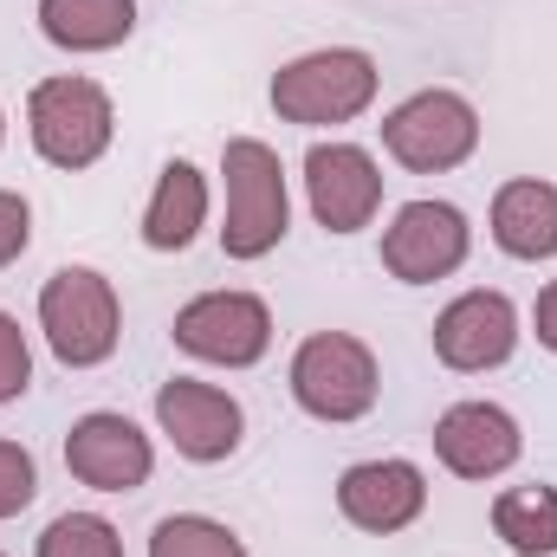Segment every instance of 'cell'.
I'll return each instance as SVG.
<instances>
[{
    "label": "cell",
    "instance_id": "14",
    "mask_svg": "<svg viewBox=\"0 0 557 557\" xmlns=\"http://www.w3.org/2000/svg\"><path fill=\"white\" fill-rule=\"evenodd\" d=\"M434 454L460 480H493V473H506L525 454V434L499 403H454L434 421Z\"/></svg>",
    "mask_w": 557,
    "mask_h": 557
},
{
    "label": "cell",
    "instance_id": "22",
    "mask_svg": "<svg viewBox=\"0 0 557 557\" xmlns=\"http://www.w3.org/2000/svg\"><path fill=\"white\" fill-rule=\"evenodd\" d=\"M33 383V350H26V331L0 311V403H20Z\"/></svg>",
    "mask_w": 557,
    "mask_h": 557
},
{
    "label": "cell",
    "instance_id": "25",
    "mask_svg": "<svg viewBox=\"0 0 557 557\" xmlns=\"http://www.w3.org/2000/svg\"><path fill=\"white\" fill-rule=\"evenodd\" d=\"M0 137H7V117H0Z\"/></svg>",
    "mask_w": 557,
    "mask_h": 557
},
{
    "label": "cell",
    "instance_id": "9",
    "mask_svg": "<svg viewBox=\"0 0 557 557\" xmlns=\"http://www.w3.org/2000/svg\"><path fill=\"white\" fill-rule=\"evenodd\" d=\"M305 195H311V214L324 234H363L383 208V169L357 143H311Z\"/></svg>",
    "mask_w": 557,
    "mask_h": 557
},
{
    "label": "cell",
    "instance_id": "7",
    "mask_svg": "<svg viewBox=\"0 0 557 557\" xmlns=\"http://www.w3.org/2000/svg\"><path fill=\"white\" fill-rule=\"evenodd\" d=\"M175 344L221 370H253L273 350V311L260 292H201L175 311Z\"/></svg>",
    "mask_w": 557,
    "mask_h": 557
},
{
    "label": "cell",
    "instance_id": "1",
    "mask_svg": "<svg viewBox=\"0 0 557 557\" xmlns=\"http://www.w3.org/2000/svg\"><path fill=\"white\" fill-rule=\"evenodd\" d=\"M221 182H227L221 253L227 260H267L292 227V195H285L278 149L260 137H227L221 143Z\"/></svg>",
    "mask_w": 557,
    "mask_h": 557
},
{
    "label": "cell",
    "instance_id": "13",
    "mask_svg": "<svg viewBox=\"0 0 557 557\" xmlns=\"http://www.w3.org/2000/svg\"><path fill=\"white\" fill-rule=\"evenodd\" d=\"M421 506H428V480H421L416 460H357L337 480V512L357 532H376V539L416 525Z\"/></svg>",
    "mask_w": 557,
    "mask_h": 557
},
{
    "label": "cell",
    "instance_id": "3",
    "mask_svg": "<svg viewBox=\"0 0 557 557\" xmlns=\"http://www.w3.org/2000/svg\"><path fill=\"white\" fill-rule=\"evenodd\" d=\"M39 331L52 344V357L65 370H98L111 363L117 337H124V305L117 285L91 267H59L39 285Z\"/></svg>",
    "mask_w": 557,
    "mask_h": 557
},
{
    "label": "cell",
    "instance_id": "15",
    "mask_svg": "<svg viewBox=\"0 0 557 557\" xmlns=\"http://www.w3.org/2000/svg\"><path fill=\"white\" fill-rule=\"evenodd\" d=\"M493 240L512 260H552L557 253V182L545 175H519L493 195Z\"/></svg>",
    "mask_w": 557,
    "mask_h": 557
},
{
    "label": "cell",
    "instance_id": "12",
    "mask_svg": "<svg viewBox=\"0 0 557 557\" xmlns=\"http://www.w3.org/2000/svg\"><path fill=\"white\" fill-rule=\"evenodd\" d=\"M65 467H72V480H85L98 493H137L149 480V467H156V447L131 416L91 409L65 434Z\"/></svg>",
    "mask_w": 557,
    "mask_h": 557
},
{
    "label": "cell",
    "instance_id": "18",
    "mask_svg": "<svg viewBox=\"0 0 557 557\" xmlns=\"http://www.w3.org/2000/svg\"><path fill=\"white\" fill-rule=\"evenodd\" d=\"M493 532L512 557H552L557 552V486H512L493 499Z\"/></svg>",
    "mask_w": 557,
    "mask_h": 557
},
{
    "label": "cell",
    "instance_id": "10",
    "mask_svg": "<svg viewBox=\"0 0 557 557\" xmlns=\"http://www.w3.org/2000/svg\"><path fill=\"white\" fill-rule=\"evenodd\" d=\"M156 428L169 434V447H175L182 460L214 467V460H227V454L240 447L247 416H240V403H234L227 389L195 383V376H175V383L156 389Z\"/></svg>",
    "mask_w": 557,
    "mask_h": 557
},
{
    "label": "cell",
    "instance_id": "4",
    "mask_svg": "<svg viewBox=\"0 0 557 557\" xmlns=\"http://www.w3.org/2000/svg\"><path fill=\"white\" fill-rule=\"evenodd\" d=\"M26 131L33 149L52 162V169H91L111 137H117V111H111V91L91 85V78H39L33 98H26Z\"/></svg>",
    "mask_w": 557,
    "mask_h": 557
},
{
    "label": "cell",
    "instance_id": "11",
    "mask_svg": "<svg viewBox=\"0 0 557 557\" xmlns=\"http://www.w3.org/2000/svg\"><path fill=\"white\" fill-rule=\"evenodd\" d=\"M512 350H519V305L506 292H460L434 318V357L460 376L499 370Z\"/></svg>",
    "mask_w": 557,
    "mask_h": 557
},
{
    "label": "cell",
    "instance_id": "6",
    "mask_svg": "<svg viewBox=\"0 0 557 557\" xmlns=\"http://www.w3.org/2000/svg\"><path fill=\"white\" fill-rule=\"evenodd\" d=\"M383 149L416 169V175H441V169H460L473 149H480V111L460 98V91H416L403 98L389 117H383Z\"/></svg>",
    "mask_w": 557,
    "mask_h": 557
},
{
    "label": "cell",
    "instance_id": "17",
    "mask_svg": "<svg viewBox=\"0 0 557 557\" xmlns=\"http://www.w3.org/2000/svg\"><path fill=\"white\" fill-rule=\"evenodd\" d=\"M39 33L59 52H117L137 33V0H39Z\"/></svg>",
    "mask_w": 557,
    "mask_h": 557
},
{
    "label": "cell",
    "instance_id": "19",
    "mask_svg": "<svg viewBox=\"0 0 557 557\" xmlns=\"http://www.w3.org/2000/svg\"><path fill=\"white\" fill-rule=\"evenodd\" d=\"M149 557H247V545L208 512H175L149 532Z\"/></svg>",
    "mask_w": 557,
    "mask_h": 557
},
{
    "label": "cell",
    "instance_id": "20",
    "mask_svg": "<svg viewBox=\"0 0 557 557\" xmlns=\"http://www.w3.org/2000/svg\"><path fill=\"white\" fill-rule=\"evenodd\" d=\"M33 557H124V539L111 519L98 512H59L46 532H39V552Z\"/></svg>",
    "mask_w": 557,
    "mask_h": 557
},
{
    "label": "cell",
    "instance_id": "24",
    "mask_svg": "<svg viewBox=\"0 0 557 557\" xmlns=\"http://www.w3.org/2000/svg\"><path fill=\"white\" fill-rule=\"evenodd\" d=\"M532 331H539L545 350H557V278L539 292V305H532Z\"/></svg>",
    "mask_w": 557,
    "mask_h": 557
},
{
    "label": "cell",
    "instance_id": "5",
    "mask_svg": "<svg viewBox=\"0 0 557 557\" xmlns=\"http://www.w3.org/2000/svg\"><path fill=\"white\" fill-rule=\"evenodd\" d=\"M292 396L318 421H363L383 396V370L363 337L350 331H318L292 357Z\"/></svg>",
    "mask_w": 557,
    "mask_h": 557
},
{
    "label": "cell",
    "instance_id": "2",
    "mask_svg": "<svg viewBox=\"0 0 557 557\" xmlns=\"http://www.w3.org/2000/svg\"><path fill=\"white\" fill-rule=\"evenodd\" d=\"M376 59L357 52V46H324V52H305L292 65L273 72V111L278 124H298V131H324V124H350L376 104Z\"/></svg>",
    "mask_w": 557,
    "mask_h": 557
},
{
    "label": "cell",
    "instance_id": "21",
    "mask_svg": "<svg viewBox=\"0 0 557 557\" xmlns=\"http://www.w3.org/2000/svg\"><path fill=\"white\" fill-rule=\"evenodd\" d=\"M33 493H39V467H33V454H26L20 441H0V519L26 512Z\"/></svg>",
    "mask_w": 557,
    "mask_h": 557
},
{
    "label": "cell",
    "instance_id": "16",
    "mask_svg": "<svg viewBox=\"0 0 557 557\" xmlns=\"http://www.w3.org/2000/svg\"><path fill=\"white\" fill-rule=\"evenodd\" d=\"M201 221H208V175L195 162H182V156L162 162L156 195L143 208V247L149 253H182L201 234Z\"/></svg>",
    "mask_w": 557,
    "mask_h": 557
},
{
    "label": "cell",
    "instance_id": "23",
    "mask_svg": "<svg viewBox=\"0 0 557 557\" xmlns=\"http://www.w3.org/2000/svg\"><path fill=\"white\" fill-rule=\"evenodd\" d=\"M26 240H33V208H26V195L0 188V267H13L26 253Z\"/></svg>",
    "mask_w": 557,
    "mask_h": 557
},
{
    "label": "cell",
    "instance_id": "8",
    "mask_svg": "<svg viewBox=\"0 0 557 557\" xmlns=\"http://www.w3.org/2000/svg\"><path fill=\"white\" fill-rule=\"evenodd\" d=\"M467 247H473V227L454 201H409L383 227V267L403 285H434V278L460 273Z\"/></svg>",
    "mask_w": 557,
    "mask_h": 557
}]
</instances>
